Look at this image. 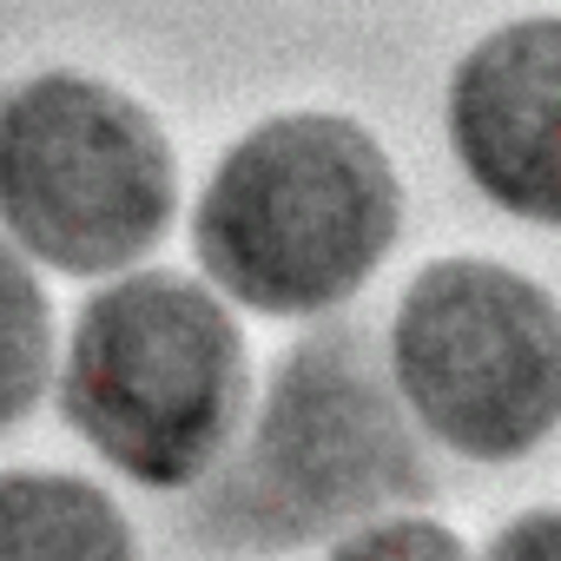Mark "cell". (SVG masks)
Here are the masks:
<instances>
[{
  "label": "cell",
  "mask_w": 561,
  "mask_h": 561,
  "mask_svg": "<svg viewBox=\"0 0 561 561\" xmlns=\"http://www.w3.org/2000/svg\"><path fill=\"white\" fill-rule=\"evenodd\" d=\"M0 561H139V535L87 476L0 469Z\"/></svg>",
  "instance_id": "cell-7"
},
{
  "label": "cell",
  "mask_w": 561,
  "mask_h": 561,
  "mask_svg": "<svg viewBox=\"0 0 561 561\" xmlns=\"http://www.w3.org/2000/svg\"><path fill=\"white\" fill-rule=\"evenodd\" d=\"M403 231V179L377 133L344 113H277L211 165L192 251L257 318L344 311Z\"/></svg>",
  "instance_id": "cell-2"
},
{
  "label": "cell",
  "mask_w": 561,
  "mask_h": 561,
  "mask_svg": "<svg viewBox=\"0 0 561 561\" xmlns=\"http://www.w3.org/2000/svg\"><path fill=\"white\" fill-rule=\"evenodd\" d=\"M251 403V351L238 318L179 271L106 285L67 344V430L139 489H198L238 443Z\"/></svg>",
  "instance_id": "cell-3"
},
{
  "label": "cell",
  "mask_w": 561,
  "mask_h": 561,
  "mask_svg": "<svg viewBox=\"0 0 561 561\" xmlns=\"http://www.w3.org/2000/svg\"><path fill=\"white\" fill-rule=\"evenodd\" d=\"M482 561H561V508H522V515H508L489 535Z\"/></svg>",
  "instance_id": "cell-10"
},
{
  "label": "cell",
  "mask_w": 561,
  "mask_h": 561,
  "mask_svg": "<svg viewBox=\"0 0 561 561\" xmlns=\"http://www.w3.org/2000/svg\"><path fill=\"white\" fill-rule=\"evenodd\" d=\"M324 561H469V548L456 541V528L430 515H377L351 528Z\"/></svg>",
  "instance_id": "cell-9"
},
{
  "label": "cell",
  "mask_w": 561,
  "mask_h": 561,
  "mask_svg": "<svg viewBox=\"0 0 561 561\" xmlns=\"http://www.w3.org/2000/svg\"><path fill=\"white\" fill-rule=\"evenodd\" d=\"M410 416L462 462H522L561 430V305L495 257H436L390 324Z\"/></svg>",
  "instance_id": "cell-5"
},
{
  "label": "cell",
  "mask_w": 561,
  "mask_h": 561,
  "mask_svg": "<svg viewBox=\"0 0 561 561\" xmlns=\"http://www.w3.org/2000/svg\"><path fill=\"white\" fill-rule=\"evenodd\" d=\"M443 126L495 211L561 231V14L482 34L449 73Z\"/></svg>",
  "instance_id": "cell-6"
},
{
  "label": "cell",
  "mask_w": 561,
  "mask_h": 561,
  "mask_svg": "<svg viewBox=\"0 0 561 561\" xmlns=\"http://www.w3.org/2000/svg\"><path fill=\"white\" fill-rule=\"evenodd\" d=\"M179 211V159L146 100L93 73H34L0 93V225L67 277L133 271Z\"/></svg>",
  "instance_id": "cell-4"
},
{
  "label": "cell",
  "mask_w": 561,
  "mask_h": 561,
  "mask_svg": "<svg viewBox=\"0 0 561 561\" xmlns=\"http://www.w3.org/2000/svg\"><path fill=\"white\" fill-rule=\"evenodd\" d=\"M54 377V305L14 244H0V436L34 416Z\"/></svg>",
  "instance_id": "cell-8"
},
{
  "label": "cell",
  "mask_w": 561,
  "mask_h": 561,
  "mask_svg": "<svg viewBox=\"0 0 561 561\" xmlns=\"http://www.w3.org/2000/svg\"><path fill=\"white\" fill-rule=\"evenodd\" d=\"M436 495L416 416L370 331L324 324L277 357L244 449L198 482V535L225 554H285Z\"/></svg>",
  "instance_id": "cell-1"
}]
</instances>
